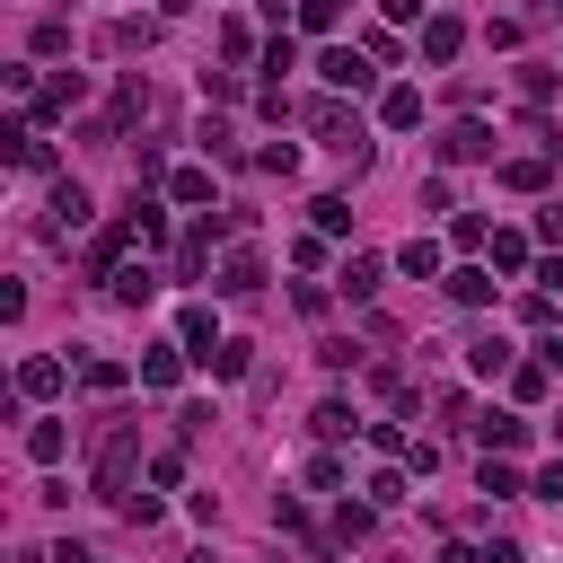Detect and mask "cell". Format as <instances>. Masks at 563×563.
<instances>
[{"instance_id": "33", "label": "cell", "mask_w": 563, "mask_h": 563, "mask_svg": "<svg viewBox=\"0 0 563 563\" xmlns=\"http://www.w3.org/2000/svg\"><path fill=\"white\" fill-rule=\"evenodd\" d=\"M361 493H369V501H378V510H396V501H405V466H378V475H369V484H361Z\"/></svg>"}, {"instance_id": "9", "label": "cell", "mask_w": 563, "mask_h": 563, "mask_svg": "<svg viewBox=\"0 0 563 563\" xmlns=\"http://www.w3.org/2000/svg\"><path fill=\"white\" fill-rule=\"evenodd\" d=\"M176 343H185V361H211V352H220V343H229V334H220V325H211V308H202V299H194V308H185V317H176Z\"/></svg>"}, {"instance_id": "32", "label": "cell", "mask_w": 563, "mask_h": 563, "mask_svg": "<svg viewBox=\"0 0 563 563\" xmlns=\"http://www.w3.org/2000/svg\"><path fill=\"white\" fill-rule=\"evenodd\" d=\"M475 484H484L493 501H510V493H528V484H519V466H501V457H484V475H475Z\"/></svg>"}, {"instance_id": "37", "label": "cell", "mask_w": 563, "mask_h": 563, "mask_svg": "<svg viewBox=\"0 0 563 563\" xmlns=\"http://www.w3.org/2000/svg\"><path fill=\"white\" fill-rule=\"evenodd\" d=\"M220 53H229V62H255V53H264V44H255V35H246V26H238V18H229V26H220Z\"/></svg>"}, {"instance_id": "25", "label": "cell", "mask_w": 563, "mask_h": 563, "mask_svg": "<svg viewBox=\"0 0 563 563\" xmlns=\"http://www.w3.org/2000/svg\"><path fill=\"white\" fill-rule=\"evenodd\" d=\"M501 185L510 194H545V158H501Z\"/></svg>"}, {"instance_id": "43", "label": "cell", "mask_w": 563, "mask_h": 563, "mask_svg": "<svg viewBox=\"0 0 563 563\" xmlns=\"http://www.w3.org/2000/svg\"><path fill=\"white\" fill-rule=\"evenodd\" d=\"M273 528H282V537H308V510H299V501L282 493V501H273Z\"/></svg>"}, {"instance_id": "14", "label": "cell", "mask_w": 563, "mask_h": 563, "mask_svg": "<svg viewBox=\"0 0 563 563\" xmlns=\"http://www.w3.org/2000/svg\"><path fill=\"white\" fill-rule=\"evenodd\" d=\"M440 290H449L457 308H484V299H493V264H457V273H440Z\"/></svg>"}, {"instance_id": "39", "label": "cell", "mask_w": 563, "mask_h": 563, "mask_svg": "<svg viewBox=\"0 0 563 563\" xmlns=\"http://www.w3.org/2000/svg\"><path fill=\"white\" fill-rule=\"evenodd\" d=\"M255 167H264V176H290V167H299V150H290V141H264V150H255Z\"/></svg>"}, {"instance_id": "23", "label": "cell", "mask_w": 563, "mask_h": 563, "mask_svg": "<svg viewBox=\"0 0 563 563\" xmlns=\"http://www.w3.org/2000/svg\"><path fill=\"white\" fill-rule=\"evenodd\" d=\"M484 255H493V273H528V238H519V229H493Z\"/></svg>"}, {"instance_id": "50", "label": "cell", "mask_w": 563, "mask_h": 563, "mask_svg": "<svg viewBox=\"0 0 563 563\" xmlns=\"http://www.w3.org/2000/svg\"><path fill=\"white\" fill-rule=\"evenodd\" d=\"M88 563H106V554H88Z\"/></svg>"}, {"instance_id": "12", "label": "cell", "mask_w": 563, "mask_h": 563, "mask_svg": "<svg viewBox=\"0 0 563 563\" xmlns=\"http://www.w3.org/2000/svg\"><path fill=\"white\" fill-rule=\"evenodd\" d=\"M202 273H211V211H202V220L185 229V246H176V282H202Z\"/></svg>"}, {"instance_id": "49", "label": "cell", "mask_w": 563, "mask_h": 563, "mask_svg": "<svg viewBox=\"0 0 563 563\" xmlns=\"http://www.w3.org/2000/svg\"><path fill=\"white\" fill-rule=\"evenodd\" d=\"M185 563H211V554H185Z\"/></svg>"}, {"instance_id": "40", "label": "cell", "mask_w": 563, "mask_h": 563, "mask_svg": "<svg viewBox=\"0 0 563 563\" xmlns=\"http://www.w3.org/2000/svg\"><path fill=\"white\" fill-rule=\"evenodd\" d=\"M317 361H325V369H352V361H361V343H352V334H325V343H317Z\"/></svg>"}, {"instance_id": "18", "label": "cell", "mask_w": 563, "mask_h": 563, "mask_svg": "<svg viewBox=\"0 0 563 563\" xmlns=\"http://www.w3.org/2000/svg\"><path fill=\"white\" fill-rule=\"evenodd\" d=\"M378 123H387V132H413V123H422V88H387V97H378Z\"/></svg>"}, {"instance_id": "15", "label": "cell", "mask_w": 563, "mask_h": 563, "mask_svg": "<svg viewBox=\"0 0 563 563\" xmlns=\"http://www.w3.org/2000/svg\"><path fill=\"white\" fill-rule=\"evenodd\" d=\"M466 369H475V378H510V369H519V352H510L501 334H475V343H466Z\"/></svg>"}, {"instance_id": "34", "label": "cell", "mask_w": 563, "mask_h": 563, "mask_svg": "<svg viewBox=\"0 0 563 563\" xmlns=\"http://www.w3.org/2000/svg\"><path fill=\"white\" fill-rule=\"evenodd\" d=\"M343 9H352V0H299V26L325 35V26H343Z\"/></svg>"}, {"instance_id": "19", "label": "cell", "mask_w": 563, "mask_h": 563, "mask_svg": "<svg viewBox=\"0 0 563 563\" xmlns=\"http://www.w3.org/2000/svg\"><path fill=\"white\" fill-rule=\"evenodd\" d=\"M167 202L202 211V202H211V167H176V176H167Z\"/></svg>"}, {"instance_id": "35", "label": "cell", "mask_w": 563, "mask_h": 563, "mask_svg": "<svg viewBox=\"0 0 563 563\" xmlns=\"http://www.w3.org/2000/svg\"><path fill=\"white\" fill-rule=\"evenodd\" d=\"M202 150H211V158H220V167H238V132H229V123H220V114H211V123H202Z\"/></svg>"}, {"instance_id": "30", "label": "cell", "mask_w": 563, "mask_h": 563, "mask_svg": "<svg viewBox=\"0 0 563 563\" xmlns=\"http://www.w3.org/2000/svg\"><path fill=\"white\" fill-rule=\"evenodd\" d=\"M343 290H352V299H378V255H352V264H343Z\"/></svg>"}, {"instance_id": "27", "label": "cell", "mask_w": 563, "mask_h": 563, "mask_svg": "<svg viewBox=\"0 0 563 563\" xmlns=\"http://www.w3.org/2000/svg\"><path fill=\"white\" fill-rule=\"evenodd\" d=\"M79 387H88V396H114V387H123V361H106V352L79 361Z\"/></svg>"}, {"instance_id": "3", "label": "cell", "mask_w": 563, "mask_h": 563, "mask_svg": "<svg viewBox=\"0 0 563 563\" xmlns=\"http://www.w3.org/2000/svg\"><path fill=\"white\" fill-rule=\"evenodd\" d=\"M211 290H220V299H255V290H264V255H255V246L238 238V246H229V255L211 264Z\"/></svg>"}, {"instance_id": "47", "label": "cell", "mask_w": 563, "mask_h": 563, "mask_svg": "<svg viewBox=\"0 0 563 563\" xmlns=\"http://www.w3.org/2000/svg\"><path fill=\"white\" fill-rule=\"evenodd\" d=\"M378 9H387L396 26H405V18H422V0H378Z\"/></svg>"}, {"instance_id": "46", "label": "cell", "mask_w": 563, "mask_h": 563, "mask_svg": "<svg viewBox=\"0 0 563 563\" xmlns=\"http://www.w3.org/2000/svg\"><path fill=\"white\" fill-rule=\"evenodd\" d=\"M537 282H545V290H563V255H545V264H537Z\"/></svg>"}, {"instance_id": "5", "label": "cell", "mask_w": 563, "mask_h": 563, "mask_svg": "<svg viewBox=\"0 0 563 563\" xmlns=\"http://www.w3.org/2000/svg\"><path fill=\"white\" fill-rule=\"evenodd\" d=\"M62 387H70V361H53V352H26V361H18V396H26V405H53Z\"/></svg>"}, {"instance_id": "22", "label": "cell", "mask_w": 563, "mask_h": 563, "mask_svg": "<svg viewBox=\"0 0 563 563\" xmlns=\"http://www.w3.org/2000/svg\"><path fill=\"white\" fill-rule=\"evenodd\" d=\"M308 220H317V238H343V229H352V202H343V194H317Z\"/></svg>"}, {"instance_id": "8", "label": "cell", "mask_w": 563, "mask_h": 563, "mask_svg": "<svg viewBox=\"0 0 563 563\" xmlns=\"http://www.w3.org/2000/svg\"><path fill=\"white\" fill-rule=\"evenodd\" d=\"M70 106H88V70H53L44 97H35V123H53V114H70Z\"/></svg>"}, {"instance_id": "20", "label": "cell", "mask_w": 563, "mask_h": 563, "mask_svg": "<svg viewBox=\"0 0 563 563\" xmlns=\"http://www.w3.org/2000/svg\"><path fill=\"white\" fill-rule=\"evenodd\" d=\"M396 264H405L413 282H440V238H405V246H396Z\"/></svg>"}, {"instance_id": "26", "label": "cell", "mask_w": 563, "mask_h": 563, "mask_svg": "<svg viewBox=\"0 0 563 563\" xmlns=\"http://www.w3.org/2000/svg\"><path fill=\"white\" fill-rule=\"evenodd\" d=\"M246 361H255V343H238V334H229V343H220L202 369H211V378H246Z\"/></svg>"}, {"instance_id": "48", "label": "cell", "mask_w": 563, "mask_h": 563, "mask_svg": "<svg viewBox=\"0 0 563 563\" xmlns=\"http://www.w3.org/2000/svg\"><path fill=\"white\" fill-rule=\"evenodd\" d=\"M440 563H484V554L475 545H440Z\"/></svg>"}, {"instance_id": "6", "label": "cell", "mask_w": 563, "mask_h": 563, "mask_svg": "<svg viewBox=\"0 0 563 563\" xmlns=\"http://www.w3.org/2000/svg\"><path fill=\"white\" fill-rule=\"evenodd\" d=\"M317 79L343 97V88H369L378 70H369V53H352V44H325V53H317Z\"/></svg>"}, {"instance_id": "21", "label": "cell", "mask_w": 563, "mask_h": 563, "mask_svg": "<svg viewBox=\"0 0 563 563\" xmlns=\"http://www.w3.org/2000/svg\"><path fill=\"white\" fill-rule=\"evenodd\" d=\"M62 449H70L62 422H26V457H35V466H62Z\"/></svg>"}, {"instance_id": "16", "label": "cell", "mask_w": 563, "mask_h": 563, "mask_svg": "<svg viewBox=\"0 0 563 563\" xmlns=\"http://www.w3.org/2000/svg\"><path fill=\"white\" fill-rule=\"evenodd\" d=\"M176 378H185V343H150V352H141V387H158V396H167Z\"/></svg>"}, {"instance_id": "7", "label": "cell", "mask_w": 563, "mask_h": 563, "mask_svg": "<svg viewBox=\"0 0 563 563\" xmlns=\"http://www.w3.org/2000/svg\"><path fill=\"white\" fill-rule=\"evenodd\" d=\"M70 229H88V185L62 176V185L44 194V238H70Z\"/></svg>"}, {"instance_id": "28", "label": "cell", "mask_w": 563, "mask_h": 563, "mask_svg": "<svg viewBox=\"0 0 563 563\" xmlns=\"http://www.w3.org/2000/svg\"><path fill=\"white\" fill-rule=\"evenodd\" d=\"M308 431H317V440H343V431H352V405H343V396H325V405L308 413Z\"/></svg>"}, {"instance_id": "29", "label": "cell", "mask_w": 563, "mask_h": 563, "mask_svg": "<svg viewBox=\"0 0 563 563\" xmlns=\"http://www.w3.org/2000/svg\"><path fill=\"white\" fill-rule=\"evenodd\" d=\"M449 238H457L466 255H484V246H493V229H484V211H457V220H449Z\"/></svg>"}, {"instance_id": "42", "label": "cell", "mask_w": 563, "mask_h": 563, "mask_svg": "<svg viewBox=\"0 0 563 563\" xmlns=\"http://www.w3.org/2000/svg\"><path fill=\"white\" fill-rule=\"evenodd\" d=\"M114 510H123V519H132V528H150V519H158V493H123V501H114Z\"/></svg>"}, {"instance_id": "4", "label": "cell", "mask_w": 563, "mask_h": 563, "mask_svg": "<svg viewBox=\"0 0 563 563\" xmlns=\"http://www.w3.org/2000/svg\"><path fill=\"white\" fill-rule=\"evenodd\" d=\"M431 158H440V167H466V158H493V123H475V114H466V123H449V132L431 141Z\"/></svg>"}, {"instance_id": "31", "label": "cell", "mask_w": 563, "mask_h": 563, "mask_svg": "<svg viewBox=\"0 0 563 563\" xmlns=\"http://www.w3.org/2000/svg\"><path fill=\"white\" fill-rule=\"evenodd\" d=\"M545 378H554L545 361H519V369H510V396H519V405H537V396H545Z\"/></svg>"}, {"instance_id": "1", "label": "cell", "mask_w": 563, "mask_h": 563, "mask_svg": "<svg viewBox=\"0 0 563 563\" xmlns=\"http://www.w3.org/2000/svg\"><path fill=\"white\" fill-rule=\"evenodd\" d=\"M132 457H141V422L106 413V422H97V493H106V501L132 493Z\"/></svg>"}, {"instance_id": "10", "label": "cell", "mask_w": 563, "mask_h": 563, "mask_svg": "<svg viewBox=\"0 0 563 563\" xmlns=\"http://www.w3.org/2000/svg\"><path fill=\"white\" fill-rule=\"evenodd\" d=\"M528 431H537V422L510 413V405H501V413H475V440H484V449H528Z\"/></svg>"}, {"instance_id": "41", "label": "cell", "mask_w": 563, "mask_h": 563, "mask_svg": "<svg viewBox=\"0 0 563 563\" xmlns=\"http://www.w3.org/2000/svg\"><path fill=\"white\" fill-rule=\"evenodd\" d=\"M150 484H158V493L185 484V449H158V457H150Z\"/></svg>"}, {"instance_id": "17", "label": "cell", "mask_w": 563, "mask_h": 563, "mask_svg": "<svg viewBox=\"0 0 563 563\" xmlns=\"http://www.w3.org/2000/svg\"><path fill=\"white\" fill-rule=\"evenodd\" d=\"M0 141H9V167H26V176H44V167H53V141H35L26 123H9Z\"/></svg>"}, {"instance_id": "13", "label": "cell", "mask_w": 563, "mask_h": 563, "mask_svg": "<svg viewBox=\"0 0 563 563\" xmlns=\"http://www.w3.org/2000/svg\"><path fill=\"white\" fill-rule=\"evenodd\" d=\"M150 290H158V273H150V264H114V273H106V299H114V308H141Z\"/></svg>"}, {"instance_id": "24", "label": "cell", "mask_w": 563, "mask_h": 563, "mask_svg": "<svg viewBox=\"0 0 563 563\" xmlns=\"http://www.w3.org/2000/svg\"><path fill=\"white\" fill-rule=\"evenodd\" d=\"M369 528H378V501H343V510H334V537H343V545H361Z\"/></svg>"}, {"instance_id": "2", "label": "cell", "mask_w": 563, "mask_h": 563, "mask_svg": "<svg viewBox=\"0 0 563 563\" xmlns=\"http://www.w3.org/2000/svg\"><path fill=\"white\" fill-rule=\"evenodd\" d=\"M308 132H317V141H325L334 158H352V176L369 167V123H361V114H352L343 97H317V106H308Z\"/></svg>"}, {"instance_id": "45", "label": "cell", "mask_w": 563, "mask_h": 563, "mask_svg": "<svg viewBox=\"0 0 563 563\" xmlns=\"http://www.w3.org/2000/svg\"><path fill=\"white\" fill-rule=\"evenodd\" d=\"M537 361H545V369L563 378V334H537Z\"/></svg>"}, {"instance_id": "44", "label": "cell", "mask_w": 563, "mask_h": 563, "mask_svg": "<svg viewBox=\"0 0 563 563\" xmlns=\"http://www.w3.org/2000/svg\"><path fill=\"white\" fill-rule=\"evenodd\" d=\"M537 246H563V211H537Z\"/></svg>"}, {"instance_id": "36", "label": "cell", "mask_w": 563, "mask_h": 563, "mask_svg": "<svg viewBox=\"0 0 563 563\" xmlns=\"http://www.w3.org/2000/svg\"><path fill=\"white\" fill-rule=\"evenodd\" d=\"M308 484H317V493H343V457L317 449V457H308Z\"/></svg>"}, {"instance_id": "38", "label": "cell", "mask_w": 563, "mask_h": 563, "mask_svg": "<svg viewBox=\"0 0 563 563\" xmlns=\"http://www.w3.org/2000/svg\"><path fill=\"white\" fill-rule=\"evenodd\" d=\"M255 62H264V70H273V79H264V88H282V70H290V62H299V53H290V35H273V44H264V53H255Z\"/></svg>"}, {"instance_id": "11", "label": "cell", "mask_w": 563, "mask_h": 563, "mask_svg": "<svg viewBox=\"0 0 563 563\" xmlns=\"http://www.w3.org/2000/svg\"><path fill=\"white\" fill-rule=\"evenodd\" d=\"M457 44H466V26H457L449 9H431V18H422V62H457Z\"/></svg>"}]
</instances>
